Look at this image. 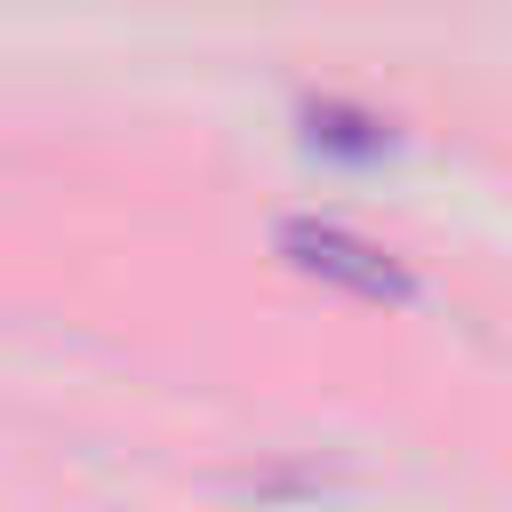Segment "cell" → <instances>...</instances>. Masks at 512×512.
Returning a JSON list of instances; mask_svg holds the SVG:
<instances>
[{"instance_id":"cell-1","label":"cell","mask_w":512,"mask_h":512,"mask_svg":"<svg viewBox=\"0 0 512 512\" xmlns=\"http://www.w3.org/2000/svg\"><path fill=\"white\" fill-rule=\"evenodd\" d=\"M272 248H280V256H288L304 280H328V288H344V296H360V304H416L408 264H400L392 248H376V240L344 232V224L288 216V224L272 232Z\"/></svg>"},{"instance_id":"cell-2","label":"cell","mask_w":512,"mask_h":512,"mask_svg":"<svg viewBox=\"0 0 512 512\" xmlns=\"http://www.w3.org/2000/svg\"><path fill=\"white\" fill-rule=\"evenodd\" d=\"M312 144H344V152H384V128H376V120H360V112H336V104H320V112H312Z\"/></svg>"}]
</instances>
